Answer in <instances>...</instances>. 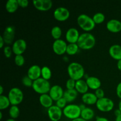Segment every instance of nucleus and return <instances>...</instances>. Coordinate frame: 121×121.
<instances>
[{
    "label": "nucleus",
    "mask_w": 121,
    "mask_h": 121,
    "mask_svg": "<svg viewBox=\"0 0 121 121\" xmlns=\"http://www.w3.org/2000/svg\"><path fill=\"white\" fill-rule=\"evenodd\" d=\"M117 67H118V70L121 71V60H118L117 62Z\"/></svg>",
    "instance_id": "37998d69"
},
{
    "label": "nucleus",
    "mask_w": 121,
    "mask_h": 121,
    "mask_svg": "<svg viewBox=\"0 0 121 121\" xmlns=\"http://www.w3.org/2000/svg\"><path fill=\"white\" fill-rule=\"evenodd\" d=\"M19 7H21V8H26L28 7L29 2L27 0H18Z\"/></svg>",
    "instance_id": "4c0bfd02"
},
{
    "label": "nucleus",
    "mask_w": 121,
    "mask_h": 121,
    "mask_svg": "<svg viewBox=\"0 0 121 121\" xmlns=\"http://www.w3.org/2000/svg\"><path fill=\"white\" fill-rule=\"evenodd\" d=\"M76 80H73V79H71V78H69L66 83V89L69 90L74 89L76 86Z\"/></svg>",
    "instance_id": "72a5a7b5"
},
{
    "label": "nucleus",
    "mask_w": 121,
    "mask_h": 121,
    "mask_svg": "<svg viewBox=\"0 0 121 121\" xmlns=\"http://www.w3.org/2000/svg\"><path fill=\"white\" fill-rule=\"evenodd\" d=\"M118 108H119L121 111V100H120V102H119V105H118Z\"/></svg>",
    "instance_id": "de8ad7c7"
},
{
    "label": "nucleus",
    "mask_w": 121,
    "mask_h": 121,
    "mask_svg": "<svg viewBox=\"0 0 121 121\" xmlns=\"http://www.w3.org/2000/svg\"><path fill=\"white\" fill-rule=\"evenodd\" d=\"M86 80L89 88L92 90H97L100 88L101 86V81L97 77L89 76Z\"/></svg>",
    "instance_id": "aec40b11"
},
{
    "label": "nucleus",
    "mask_w": 121,
    "mask_h": 121,
    "mask_svg": "<svg viewBox=\"0 0 121 121\" xmlns=\"http://www.w3.org/2000/svg\"><path fill=\"white\" fill-rule=\"evenodd\" d=\"M115 104L111 99L106 97L98 99L96 104V106L99 111L103 112H108L112 111Z\"/></svg>",
    "instance_id": "0eeeda50"
},
{
    "label": "nucleus",
    "mask_w": 121,
    "mask_h": 121,
    "mask_svg": "<svg viewBox=\"0 0 121 121\" xmlns=\"http://www.w3.org/2000/svg\"><path fill=\"white\" fill-rule=\"evenodd\" d=\"M106 28L113 33H119L121 31V21L117 19H111L106 23Z\"/></svg>",
    "instance_id": "f3484780"
},
{
    "label": "nucleus",
    "mask_w": 121,
    "mask_h": 121,
    "mask_svg": "<svg viewBox=\"0 0 121 121\" xmlns=\"http://www.w3.org/2000/svg\"><path fill=\"white\" fill-rule=\"evenodd\" d=\"M78 92H77L76 90L67 89L64 92L63 98L66 100L67 103H70L76 100L78 96Z\"/></svg>",
    "instance_id": "5701e85b"
},
{
    "label": "nucleus",
    "mask_w": 121,
    "mask_h": 121,
    "mask_svg": "<svg viewBox=\"0 0 121 121\" xmlns=\"http://www.w3.org/2000/svg\"><path fill=\"white\" fill-rule=\"evenodd\" d=\"M53 101L51 96L49 94L46 93V94L41 95L39 97V102L40 104L42 106H43L45 108L48 109L53 105Z\"/></svg>",
    "instance_id": "412c9836"
},
{
    "label": "nucleus",
    "mask_w": 121,
    "mask_h": 121,
    "mask_svg": "<svg viewBox=\"0 0 121 121\" xmlns=\"http://www.w3.org/2000/svg\"><path fill=\"white\" fill-rule=\"evenodd\" d=\"M109 54L112 59L116 60H121V46L119 44L112 45L109 48Z\"/></svg>",
    "instance_id": "a211bd4d"
},
{
    "label": "nucleus",
    "mask_w": 121,
    "mask_h": 121,
    "mask_svg": "<svg viewBox=\"0 0 121 121\" xmlns=\"http://www.w3.org/2000/svg\"><path fill=\"white\" fill-rule=\"evenodd\" d=\"M67 47V43L61 39L54 40L53 43V46H52L53 52L55 54L59 56L63 55L66 53Z\"/></svg>",
    "instance_id": "9b49d317"
},
{
    "label": "nucleus",
    "mask_w": 121,
    "mask_h": 121,
    "mask_svg": "<svg viewBox=\"0 0 121 121\" xmlns=\"http://www.w3.org/2000/svg\"><path fill=\"white\" fill-rule=\"evenodd\" d=\"M81 112L80 106L76 104H69L63 109L65 117L72 121L80 118Z\"/></svg>",
    "instance_id": "39448f33"
},
{
    "label": "nucleus",
    "mask_w": 121,
    "mask_h": 121,
    "mask_svg": "<svg viewBox=\"0 0 121 121\" xmlns=\"http://www.w3.org/2000/svg\"><path fill=\"white\" fill-rule=\"evenodd\" d=\"M79 48L88 50L93 48L96 44V38L89 32H85L80 35L78 43Z\"/></svg>",
    "instance_id": "f257e3e1"
},
{
    "label": "nucleus",
    "mask_w": 121,
    "mask_h": 121,
    "mask_svg": "<svg viewBox=\"0 0 121 121\" xmlns=\"http://www.w3.org/2000/svg\"><path fill=\"white\" fill-rule=\"evenodd\" d=\"M51 35L55 40H59L62 35V30L59 26H54L51 30Z\"/></svg>",
    "instance_id": "c85d7f7f"
},
{
    "label": "nucleus",
    "mask_w": 121,
    "mask_h": 121,
    "mask_svg": "<svg viewBox=\"0 0 121 121\" xmlns=\"http://www.w3.org/2000/svg\"><path fill=\"white\" fill-rule=\"evenodd\" d=\"M27 48V43L24 39H19L15 40L12 45V49L14 54L22 55Z\"/></svg>",
    "instance_id": "9d476101"
},
{
    "label": "nucleus",
    "mask_w": 121,
    "mask_h": 121,
    "mask_svg": "<svg viewBox=\"0 0 121 121\" xmlns=\"http://www.w3.org/2000/svg\"><path fill=\"white\" fill-rule=\"evenodd\" d=\"M64 92L65 91H63V89L61 86L60 85H55L51 87L48 94L54 101L56 102L57 100L63 97Z\"/></svg>",
    "instance_id": "2eb2a0df"
},
{
    "label": "nucleus",
    "mask_w": 121,
    "mask_h": 121,
    "mask_svg": "<svg viewBox=\"0 0 121 121\" xmlns=\"http://www.w3.org/2000/svg\"><path fill=\"white\" fill-rule=\"evenodd\" d=\"M3 52L4 54V56L6 57L10 58L13 53L12 47H10L9 46H5L3 48Z\"/></svg>",
    "instance_id": "f704fd0d"
},
{
    "label": "nucleus",
    "mask_w": 121,
    "mask_h": 121,
    "mask_svg": "<svg viewBox=\"0 0 121 121\" xmlns=\"http://www.w3.org/2000/svg\"><path fill=\"white\" fill-rule=\"evenodd\" d=\"M33 4L34 7L40 11H49L53 7V2L51 0H34Z\"/></svg>",
    "instance_id": "ddd939ff"
},
{
    "label": "nucleus",
    "mask_w": 121,
    "mask_h": 121,
    "mask_svg": "<svg viewBox=\"0 0 121 121\" xmlns=\"http://www.w3.org/2000/svg\"><path fill=\"white\" fill-rule=\"evenodd\" d=\"M2 119V112H0V119Z\"/></svg>",
    "instance_id": "8fccbe9b"
},
{
    "label": "nucleus",
    "mask_w": 121,
    "mask_h": 121,
    "mask_svg": "<svg viewBox=\"0 0 121 121\" xmlns=\"http://www.w3.org/2000/svg\"><path fill=\"white\" fill-rule=\"evenodd\" d=\"M47 115L49 119L52 121H59L63 115V109L56 105H53L47 109Z\"/></svg>",
    "instance_id": "f8f14e48"
},
{
    "label": "nucleus",
    "mask_w": 121,
    "mask_h": 121,
    "mask_svg": "<svg viewBox=\"0 0 121 121\" xmlns=\"http://www.w3.org/2000/svg\"><path fill=\"white\" fill-rule=\"evenodd\" d=\"M50 83L48 80H46L42 78H40L33 82L32 88L36 93L40 95L49 93L51 89Z\"/></svg>",
    "instance_id": "20e7f679"
},
{
    "label": "nucleus",
    "mask_w": 121,
    "mask_h": 121,
    "mask_svg": "<svg viewBox=\"0 0 121 121\" xmlns=\"http://www.w3.org/2000/svg\"><path fill=\"white\" fill-rule=\"evenodd\" d=\"M115 121H121V115L118 116V117H116Z\"/></svg>",
    "instance_id": "49530a36"
},
{
    "label": "nucleus",
    "mask_w": 121,
    "mask_h": 121,
    "mask_svg": "<svg viewBox=\"0 0 121 121\" xmlns=\"http://www.w3.org/2000/svg\"><path fill=\"white\" fill-rule=\"evenodd\" d=\"M7 96L10 101L11 105L18 106L23 100L24 93L20 88L14 87L9 90Z\"/></svg>",
    "instance_id": "423d86ee"
},
{
    "label": "nucleus",
    "mask_w": 121,
    "mask_h": 121,
    "mask_svg": "<svg viewBox=\"0 0 121 121\" xmlns=\"http://www.w3.org/2000/svg\"><path fill=\"white\" fill-rule=\"evenodd\" d=\"M8 113H9V117L12 119H15L18 118L20 114V111L18 106L16 105H11V106L9 109Z\"/></svg>",
    "instance_id": "bb28decb"
},
{
    "label": "nucleus",
    "mask_w": 121,
    "mask_h": 121,
    "mask_svg": "<svg viewBox=\"0 0 121 121\" xmlns=\"http://www.w3.org/2000/svg\"><path fill=\"white\" fill-rule=\"evenodd\" d=\"M67 101H66V99L63 97V98H60V99H59L58 100L56 101V106H58L59 108H60L61 109H63L66 106H67Z\"/></svg>",
    "instance_id": "c9c22d12"
},
{
    "label": "nucleus",
    "mask_w": 121,
    "mask_h": 121,
    "mask_svg": "<svg viewBox=\"0 0 121 121\" xmlns=\"http://www.w3.org/2000/svg\"><path fill=\"white\" fill-rule=\"evenodd\" d=\"M80 35V33L77 28L72 27L67 30L65 37L66 41L69 43H77Z\"/></svg>",
    "instance_id": "4468645a"
},
{
    "label": "nucleus",
    "mask_w": 121,
    "mask_h": 121,
    "mask_svg": "<svg viewBox=\"0 0 121 121\" xmlns=\"http://www.w3.org/2000/svg\"><path fill=\"white\" fill-rule=\"evenodd\" d=\"M5 41L4 40L3 37H2V35L0 36V48H2L4 47V45H5Z\"/></svg>",
    "instance_id": "ea45409f"
},
{
    "label": "nucleus",
    "mask_w": 121,
    "mask_h": 121,
    "mask_svg": "<svg viewBox=\"0 0 121 121\" xmlns=\"http://www.w3.org/2000/svg\"><path fill=\"white\" fill-rule=\"evenodd\" d=\"M10 105L11 103L8 96H6L5 95L0 96V110L1 111L8 108Z\"/></svg>",
    "instance_id": "cd10ccee"
},
{
    "label": "nucleus",
    "mask_w": 121,
    "mask_h": 121,
    "mask_svg": "<svg viewBox=\"0 0 121 121\" xmlns=\"http://www.w3.org/2000/svg\"><path fill=\"white\" fill-rule=\"evenodd\" d=\"M19 7L18 0H8L5 4V9L9 13H14Z\"/></svg>",
    "instance_id": "393cba45"
},
{
    "label": "nucleus",
    "mask_w": 121,
    "mask_h": 121,
    "mask_svg": "<svg viewBox=\"0 0 121 121\" xmlns=\"http://www.w3.org/2000/svg\"><path fill=\"white\" fill-rule=\"evenodd\" d=\"M67 70L70 78L76 81L82 79L86 74L83 66L78 62L70 63L67 66Z\"/></svg>",
    "instance_id": "f03ea898"
},
{
    "label": "nucleus",
    "mask_w": 121,
    "mask_h": 121,
    "mask_svg": "<svg viewBox=\"0 0 121 121\" xmlns=\"http://www.w3.org/2000/svg\"><path fill=\"white\" fill-rule=\"evenodd\" d=\"M78 26L85 32H89L93 30L96 26L92 17L85 14H82L77 18Z\"/></svg>",
    "instance_id": "7ed1b4c3"
},
{
    "label": "nucleus",
    "mask_w": 121,
    "mask_h": 121,
    "mask_svg": "<svg viewBox=\"0 0 121 121\" xmlns=\"http://www.w3.org/2000/svg\"><path fill=\"white\" fill-rule=\"evenodd\" d=\"M95 121H109L105 117H98L96 118Z\"/></svg>",
    "instance_id": "a19ab883"
},
{
    "label": "nucleus",
    "mask_w": 121,
    "mask_h": 121,
    "mask_svg": "<svg viewBox=\"0 0 121 121\" xmlns=\"http://www.w3.org/2000/svg\"><path fill=\"white\" fill-rule=\"evenodd\" d=\"M27 76L33 81L41 78V68L39 65H32L27 71Z\"/></svg>",
    "instance_id": "dca6fc26"
},
{
    "label": "nucleus",
    "mask_w": 121,
    "mask_h": 121,
    "mask_svg": "<svg viewBox=\"0 0 121 121\" xmlns=\"http://www.w3.org/2000/svg\"><path fill=\"white\" fill-rule=\"evenodd\" d=\"M82 100L83 103L85 105H93L96 104L98 99L96 96L95 94L91 92H87L85 94L83 95L82 96Z\"/></svg>",
    "instance_id": "6ab92c4d"
},
{
    "label": "nucleus",
    "mask_w": 121,
    "mask_h": 121,
    "mask_svg": "<svg viewBox=\"0 0 121 121\" xmlns=\"http://www.w3.org/2000/svg\"><path fill=\"white\" fill-rule=\"evenodd\" d=\"M53 16L57 21L63 22L68 20L70 17V11L65 7H59L54 11Z\"/></svg>",
    "instance_id": "6e6552de"
},
{
    "label": "nucleus",
    "mask_w": 121,
    "mask_h": 121,
    "mask_svg": "<svg viewBox=\"0 0 121 121\" xmlns=\"http://www.w3.org/2000/svg\"><path fill=\"white\" fill-rule=\"evenodd\" d=\"M15 28L13 26H8L5 28L2 36L4 40L5 43L7 45H10L14 42Z\"/></svg>",
    "instance_id": "1a4fd4ad"
},
{
    "label": "nucleus",
    "mask_w": 121,
    "mask_h": 121,
    "mask_svg": "<svg viewBox=\"0 0 121 121\" xmlns=\"http://www.w3.org/2000/svg\"><path fill=\"white\" fill-rule=\"evenodd\" d=\"M92 18L96 24H100L105 21V15L102 13H97L93 15Z\"/></svg>",
    "instance_id": "7c9ffc66"
},
{
    "label": "nucleus",
    "mask_w": 121,
    "mask_h": 121,
    "mask_svg": "<svg viewBox=\"0 0 121 121\" xmlns=\"http://www.w3.org/2000/svg\"><path fill=\"white\" fill-rule=\"evenodd\" d=\"M116 93L117 96L121 99V82L118 84L116 88Z\"/></svg>",
    "instance_id": "58836bf2"
},
{
    "label": "nucleus",
    "mask_w": 121,
    "mask_h": 121,
    "mask_svg": "<svg viewBox=\"0 0 121 121\" xmlns=\"http://www.w3.org/2000/svg\"><path fill=\"white\" fill-rule=\"evenodd\" d=\"M3 92H4V87L2 85L0 86V96L3 95Z\"/></svg>",
    "instance_id": "c03bdc74"
},
{
    "label": "nucleus",
    "mask_w": 121,
    "mask_h": 121,
    "mask_svg": "<svg viewBox=\"0 0 121 121\" xmlns=\"http://www.w3.org/2000/svg\"><path fill=\"white\" fill-rule=\"evenodd\" d=\"M95 94L96 96L97 97L98 99H101L105 97V92H104V90L102 88L98 89L95 91Z\"/></svg>",
    "instance_id": "e433bc0d"
},
{
    "label": "nucleus",
    "mask_w": 121,
    "mask_h": 121,
    "mask_svg": "<svg viewBox=\"0 0 121 121\" xmlns=\"http://www.w3.org/2000/svg\"><path fill=\"white\" fill-rule=\"evenodd\" d=\"M79 50V47L77 43H69L67 44L66 53L68 55L73 56L76 54Z\"/></svg>",
    "instance_id": "a878e982"
},
{
    "label": "nucleus",
    "mask_w": 121,
    "mask_h": 121,
    "mask_svg": "<svg viewBox=\"0 0 121 121\" xmlns=\"http://www.w3.org/2000/svg\"><path fill=\"white\" fill-rule=\"evenodd\" d=\"M52 72L48 66H44L41 68V78L48 80L52 78Z\"/></svg>",
    "instance_id": "c756f323"
},
{
    "label": "nucleus",
    "mask_w": 121,
    "mask_h": 121,
    "mask_svg": "<svg viewBox=\"0 0 121 121\" xmlns=\"http://www.w3.org/2000/svg\"><path fill=\"white\" fill-rule=\"evenodd\" d=\"M89 89V88L87 86L86 80L80 79V80H77L76 82L75 89L76 90L78 93L84 95L87 93Z\"/></svg>",
    "instance_id": "4be33fe9"
},
{
    "label": "nucleus",
    "mask_w": 121,
    "mask_h": 121,
    "mask_svg": "<svg viewBox=\"0 0 121 121\" xmlns=\"http://www.w3.org/2000/svg\"><path fill=\"white\" fill-rule=\"evenodd\" d=\"M72 121H86V120H85V119H82V118H77V119H74V120H72Z\"/></svg>",
    "instance_id": "a18cd8bd"
},
{
    "label": "nucleus",
    "mask_w": 121,
    "mask_h": 121,
    "mask_svg": "<svg viewBox=\"0 0 121 121\" xmlns=\"http://www.w3.org/2000/svg\"><path fill=\"white\" fill-rule=\"evenodd\" d=\"M6 121H15V119H12V118H9V119H7Z\"/></svg>",
    "instance_id": "09e8293b"
},
{
    "label": "nucleus",
    "mask_w": 121,
    "mask_h": 121,
    "mask_svg": "<svg viewBox=\"0 0 121 121\" xmlns=\"http://www.w3.org/2000/svg\"><path fill=\"white\" fill-rule=\"evenodd\" d=\"M95 117V111L92 108L86 107L84 109L82 110L80 118L88 121L92 120Z\"/></svg>",
    "instance_id": "b1692460"
},
{
    "label": "nucleus",
    "mask_w": 121,
    "mask_h": 121,
    "mask_svg": "<svg viewBox=\"0 0 121 121\" xmlns=\"http://www.w3.org/2000/svg\"><path fill=\"white\" fill-rule=\"evenodd\" d=\"M14 62L17 66L21 67L25 63V59L22 55H16L14 58Z\"/></svg>",
    "instance_id": "473e14b6"
},
{
    "label": "nucleus",
    "mask_w": 121,
    "mask_h": 121,
    "mask_svg": "<svg viewBox=\"0 0 121 121\" xmlns=\"http://www.w3.org/2000/svg\"><path fill=\"white\" fill-rule=\"evenodd\" d=\"M33 82L34 81H33L31 78H30L27 75L24 76L23 78H22V80H21V82H22V85L27 87H32Z\"/></svg>",
    "instance_id": "2f4dec72"
},
{
    "label": "nucleus",
    "mask_w": 121,
    "mask_h": 121,
    "mask_svg": "<svg viewBox=\"0 0 121 121\" xmlns=\"http://www.w3.org/2000/svg\"><path fill=\"white\" fill-rule=\"evenodd\" d=\"M114 113H115V115L116 117H118V116L121 115V110L119 109V108L117 109H116Z\"/></svg>",
    "instance_id": "79ce46f5"
}]
</instances>
